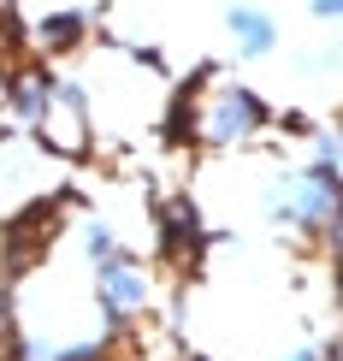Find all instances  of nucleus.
I'll return each mask as SVG.
<instances>
[{"instance_id": "obj_1", "label": "nucleus", "mask_w": 343, "mask_h": 361, "mask_svg": "<svg viewBox=\"0 0 343 361\" xmlns=\"http://www.w3.org/2000/svg\"><path fill=\"white\" fill-rule=\"evenodd\" d=\"M266 125H273V107L249 83H219L196 101V142L201 148H243Z\"/></svg>"}, {"instance_id": "obj_2", "label": "nucleus", "mask_w": 343, "mask_h": 361, "mask_svg": "<svg viewBox=\"0 0 343 361\" xmlns=\"http://www.w3.org/2000/svg\"><path fill=\"white\" fill-rule=\"evenodd\" d=\"M0 107H6V130H42V118L54 107V66H36V59H18L6 66V83H0Z\"/></svg>"}, {"instance_id": "obj_3", "label": "nucleus", "mask_w": 343, "mask_h": 361, "mask_svg": "<svg viewBox=\"0 0 343 361\" xmlns=\"http://www.w3.org/2000/svg\"><path fill=\"white\" fill-rule=\"evenodd\" d=\"M154 243L166 261H201L207 255V219L189 195H160L154 202Z\"/></svg>"}, {"instance_id": "obj_4", "label": "nucleus", "mask_w": 343, "mask_h": 361, "mask_svg": "<svg viewBox=\"0 0 343 361\" xmlns=\"http://www.w3.org/2000/svg\"><path fill=\"white\" fill-rule=\"evenodd\" d=\"M101 12H107V6H54V12H42V18L30 24V30H36V48L48 59L66 54V48H77L89 30L101 24Z\"/></svg>"}, {"instance_id": "obj_5", "label": "nucleus", "mask_w": 343, "mask_h": 361, "mask_svg": "<svg viewBox=\"0 0 343 361\" xmlns=\"http://www.w3.org/2000/svg\"><path fill=\"white\" fill-rule=\"evenodd\" d=\"M225 36L243 59H273L278 54V18L261 6H225Z\"/></svg>"}, {"instance_id": "obj_6", "label": "nucleus", "mask_w": 343, "mask_h": 361, "mask_svg": "<svg viewBox=\"0 0 343 361\" xmlns=\"http://www.w3.org/2000/svg\"><path fill=\"white\" fill-rule=\"evenodd\" d=\"M278 361H320V343H290Z\"/></svg>"}, {"instance_id": "obj_7", "label": "nucleus", "mask_w": 343, "mask_h": 361, "mask_svg": "<svg viewBox=\"0 0 343 361\" xmlns=\"http://www.w3.org/2000/svg\"><path fill=\"white\" fill-rule=\"evenodd\" d=\"M0 83H6V48H0Z\"/></svg>"}, {"instance_id": "obj_8", "label": "nucleus", "mask_w": 343, "mask_h": 361, "mask_svg": "<svg viewBox=\"0 0 343 361\" xmlns=\"http://www.w3.org/2000/svg\"><path fill=\"white\" fill-rule=\"evenodd\" d=\"M0 172H6V154H0Z\"/></svg>"}]
</instances>
